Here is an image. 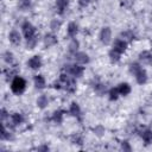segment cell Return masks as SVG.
Here are the masks:
<instances>
[{"instance_id": "obj_11", "label": "cell", "mask_w": 152, "mask_h": 152, "mask_svg": "<svg viewBox=\"0 0 152 152\" xmlns=\"http://www.w3.org/2000/svg\"><path fill=\"white\" fill-rule=\"evenodd\" d=\"M140 137H141L142 141L145 142V145L152 144V129H150V128H142L140 131Z\"/></svg>"}, {"instance_id": "obj_6", "label": "cell", "mask_w": 152, "mask_h": 152, "mask_svg": "<svg viewBox=\"0 0 152 152\" xmlns=\"http://www.w3.org/2000/svg\"><path fill=\"white\" fill-rule=\"evenodd\" d=\"M43 62H42V57L38 56V55H34L32 56L28 61H27V66L32 70H38L40 66H42Z\"/></svg>"}, {"instance_id": "obj_9", "label": "cell", "mask_w": 152, "mask_h": 152, "mask_svg": "<svg viewBox=\"0 0 152 152\" xmlns=\"http://www.w3.org/2000/svg\"><path fill=\"white\" fill-rule=\"evenodd\" d=\"M43 42H44V46H45V48H51V46H53V45H56V44L58 43L57 37L53 34V32L46 33V34L44 36Z\"/></svg>"}, {"instance_id": "obj_29", "label": "cell", "mask_w": 152, "mask_h": 152, "mask_svg": "<svg viewBox=\"0 0 152 152\" xmlns=\"http://www.w3.org/2000/svg\"><path fill=\"white\" fill-rule=\"evenodd\" d=\"M13 59H14V58H13V53H12L11 51H5V52H4V61H5L7 64L11 65V64L13 63Z\"/></svg>"}, {"instance_id": "obj_13", "label": "cell", "mask_w": 152, "mask_h": 152, "mask_svg": "<svg viewBox=\"0 0 152 152\" xmlns=\"http://www.w3.org/2000/svg\"><path fill=\"white\" fill-rule=\"evenodd\" d=\"M8 40H10V43H12L13 45H19L20 42H21V36H20V33H19L17 30H12V31L8 33Z\"/></svg>"}, {"instance_id": "obj_10", "label": "cell", "mask_w": 152, "mask_h": 152, "mask_svg": "<svg viewBox=\"0 0 152 152\" xmlns=\"http://www.w3.org/2000/svg\"><path fill=\"white\" fill-rule=\"evenodd\" d=\"M74 58H75V62L81 64V65H84V64H88L89 63V56L86 53V52H81V51H77L75 55H74Z\"/></svg>"}, {"instance_id": "obj_25", "label": "cell", "mask_w": 152, "mask_h": 152, "mask_svg": "<svg viewBox=\"0 0 152 152\" xmlns=\"http://www.w3.org/2000/svg\"><path fill=\"white\" fill-rule=\"evenodd\" d=\"M62 26V21L58 20V19H52L51 23H50V28L52 32H57Z\"/></svg>"}, {"instance_id": "obj_12", "label": "cell", "mask_w": 152, "mask_h": 152, "mask_svg": "<svg viewBox=\"0 0 152 152\" xmlns=\"http://www.w3.org/2000/svg\"><path fill=\"white\" fill-rule=\"evenodd\" d=\"M69 113H70L72 116H75L76 119L81 120L82 110H81V107L78 106V103H77V102H71V104H70V108H69Z\"/></svg>"}, {"instance_id": "obj_31", "label": "cell", "mask_w": 152, "mask_h": 152, "mask_svg": "<svg viewBox=\"0 0 152 152\" xmlns=\"http://www.w3.org/2000/svg\"><path fill=\"white\" fill-rule=\"evenodd\" d=\"M94 90H95L96 93H99V94H102V93L106 91V87H104L102 83H96V84L94 86Z\"/></svg>"}, {"instance_id": "obj_21", "label": "cell", "mask_w": 152, "mask_h": 152, "mask_svg": "<svg viewBox=\"0 0 152 152\" xmlns=\"http://www.w3.org/2000/svg\"><path fill=\"white\" fill-rule=\"evenodd\" d=\"M69 52L70 53H72V55H75L77 51H78V48H80V43H78V40L76 39V38H72L71 39V42L69 43Z\"/></svg>"}, {"instance_id": "obj_5", "label": "cell", "mask_w": 152, "mask_h": 152, "mask_svg": "<svg viewBox=\"0 0 152 152\" xmlns=\"http://www.w3.org/2000/svg\"><path fill=\"white\" fill-rule=\"evenodd\" d=\"M99 38H100V40H101L102 44L108 45L110 43V40H112V30H110V27H108V26L102 27L101 31H100Z\"/></svg>"}, {"instance_id": "obj_15", "label": "cell", "mask_w": 152, "mask_h": 152, "mask_svg": "<svg viewBox=\"0 0 152 152\" xmlns=\"http://www.w3.org/2000/svg\"><path fill=\"white\" fill-rule=\"evenodd\" d=\"M77 32H78V26H77V24H76L75 21H70V23L68 24V28H66L68 36H69L70 38H74V37L77 34Z\"/></svg>"}, {"instance_id": "obj_19", "label": "cell", "mask_w": 152, "mask_h": 152, "mask_svg": "<svg viewBox=\"0 0 152 152\" xmlns=\"http://www.w3.org/2000/svg\"><path fill=\"white\" fill-rule=\"evenodd\" d=\"M48 104H49V99H48L46 95L43 94V95L38 96V99H37V107H38V108L44 109V108L48 107Z\"/></svg>"}, {"instance_id": "obj_36", "label": "cell", "mask_w": 152, "mask_h": 152, "mask_svg": "<svg viewBox=\"0 0 152 152\" xmlns=\"http://www.w3.org/2000/svg\"><path fill=\"white\" fill-rule=\"evenodd\" d=\"M38 150H43V151H49V147H48V146H40V147H38Z\"/></svg>"}, {"instance_id": "obj_7", "label": "cell", "mask_w": 152, "mask_h": 152, "mask_svg": "<svg viewBox=\"0 0 152 152\" xmlns=\"http://www.w3.org/2000/svg\"><path fill=\"white\" fill-rule=\"evenodd\" d=\"M127 45H128L127 42H125V40L121 39V38H116V39L114 40V43H113V48H112V49L116 50L118 52H120V53L122 55V53L127 50Z\"/></svg>"}, {"instance_id": "obj_26", "label": "cell", "mask_w": 152, "mask_h": 152, "mask_svg": "<svg viewBox=\"0 0 152 152\" xmlns=\"http://www.w3.org/2000/svg\"><path fill=\"white\" fill-rule=\"evenodd\" d=\"M108 95H109V100H110V101H116V100L119 99V96H120V93H119V90H118V87H116V88H112V89L109 90Z\"/></svg>"}, {"instance_id": "obj_22", "label": "cell", "mask_w": 152, "mask_h": 152, "mask_svg": "<svg viewBox=\"0 0 152 152\" xmlns=\"http://www.w3.org/2000/svg\"><path fill=\"white\" fill-rule=\"evenodd\" d=\"M108 57H109V59H110V62H112V63H116V62H119V61H120L121 53H120V52H118V51H116V50H114V49H110V50H109V52H108Z\"/></svg>"}, {"instance_id": "obj_30", "label": "cell", "mask_w": 152, "mask_h": 152, "mask_svg": "<svg viewBox=\"0 0 152 152\" xmlns=\"http://www.w3.org/2000/svg\"><path fill=\"white\" fill-rule=\"evenodd\" d=\"M71 141L74 144H77V145H82L83 144V139H82V137L80 134H74L71 137Z\"/></svg>"}, {"instance_id": "obj_27", "label": "cell", "mask_w": 152, "mask_h": 152, "mask_svg": "<svg viewBox=\"0 0 152 152\" xmlns=\"http://www.w3.org/2000/svg\"><path fill=\"white\" fill-rule=\"evenodd\" d=\"M18 6L21 11H26L31 7V0H19Z\"/></svg>"}, {"instance_id": "obj_17", "label": "cell", "mask_w": 152, "mask_h": 152, "mask_svg": "<svg viewBox=\"0 0 152 152\" xmlns=\"http://www.w3.org/2000/svg\"><path fill=\"white\" fill-rule=\"evenodd\" d=\"M10 121H11L12 126L15 127V126L20 125V124L24 121V118H23V115H21L20 113H13V114L10 115Z\"/></svg>"}, {"instance_id": "obj_1", "label": "cell", "mask_w": 152, "mask_h": 152, "mask_svg": "<svg viewBox=\"0 0 152 152\" xmlns=\"http://www.w3.org/2000/svg\"><path fill=\"white\" fill-rule=\"evenodd\" d=\"M129 72L135 77V81L138 84L142 86L147 82V72L146 70L141 66L140 63L138 62H133L129 64Z\"/></svg>"}, {"instance_id": "obj_35", "label": "cell", "mask_w": 152, "mask_h": 152, "mask_svg": "<svg viewBox=\"0 0 152 152\" xmlns=\"http://www.w3.org/2000/svg\"><path fill=\"white\" fill-rule=\"evenodd\" d=\"M89 1H90V0H77L80 7H87V6L89 5Z\"/></svg>"}, {"instance_id": "obj_34", "label": "cell", "mask_w": 152, "mask_h": 152, "mask_svg": "<svg viewBox=\"0 0 152 152\" xmlns=\"http://www.w3.org/2000/svg\"><path fill=\"white\" fill-rule=\"evenodd\" d=\"M6 119H10V114L6 112L5 108H2L1 109V122H5Z\"/></svg>"}, {"instance_id": "obj_3", "label": "cell", "mask_w": 152, "mask_h": 152, "mask_svg": "<svg viewBox=\"0 0 152 152\" xmlns=\"http://www.w3.org/2000/svg\"><path fill=\"white\" fill-rule=\"evenodd\" d=\"M65 70L69 75L74 76L75 78H78V77H82L83 74H84V66H82L81 64L78 63H75V64H69V65H65Z\"/></svg>"}, {"instance_id": "obj_24", "label": "cell", "mask_w": 152, "mask_h": 152, "mask_svg": "<svg viewBox=\"0 0 152 152\" xmlns=\"http://www.w3.org/2000/svg\"><path fill=\"white\" fill-rule=\"evenodd\" d=\"M37 43H38V36L36 34L34 37H32L30 39H26V49H30V50L34 49Z\"/></svg>"}, {"instance_id": "obj_28", "label": "cell", "mask_w": 152, "mask_h": 152, "mask_svg": "<svg viewBox=\"0 0 152 152\" xmlns=\"http://www.w3.org/2000/svg\"><path fill=\"white\" fill-rule=\"evenodd\" d=\"M11 138H12V137H11V133L7 131L5 124H2V127H1V139H4V140H10Z\"/></svg>"}, {"instance_id": "obj_8", "label": "cell", "mask_w": 152, "mask_h": 152, "mask_svg": "<svg viewBox=\"0 0 152 152\" xmlns=\"http://www.w3.org/2000/svg\"><path fill=\"white\" fill-rule=\"evenodd\" d=\"M139 62L141 64H152V52L148 50H144L138 56Z\"/></svg>"}, {"instance_id": "obj_18", "label": "cell", "mask_w": 152, "mask_h": 152, "mask_svg": "<svg viewBox=\"0 0 152 152\" xmlns=\"http://www.w3.org/2000/svg\"><path fill=\"white\" fill-rule=\"evenodd\" d=\"M68 5H69V0H56V8L59 14H63L65 12Z\"/></svg>"}, {"instance_id": "obj_32", "label": "cell", "mask_w": 152, "mask_h": 152, "mask_svg": "<svg viewBox=\"0 0 152 152\" xmlns=\"http://www.w3.org/2000/svg\"><path fill=\"white\" fill-rule=\"evenodd\" d=\"M94 132H95V134H96L97 137H102L103 133H104V128H103L102 126H96V127L94 128Z\"/></svg>"}, {"instance_id": "obj_4", "label": "cell", "mask_w": 152, "mask_h": 152, "mask_svg": "<svg viewBox=\"0 0 152 152\" xmlns=\"http://www.w3.org/2000/svg\"><path fill=\"white\" fill-rule=\"evenodd\" d=\"M21 32L25 37V39H30L32 37H34L36 33V27L30 23V21H24L21 25Z\"/></svg>"}, {"instance_id": "obj_2", "label": "cell", "mask_w": 152, "mask_h": 152, "mask_svg": "<svg viewBox=\"0 0 152 152\" xmlns=\"http://www.w3.org/2000/svg\"><path fill=\"white\" fill-rule=\"evenodd\" d=\"M26 89V81L21 77V76H14L12 82H11V90L13 94L15 95H20L24 93V90Z\"/></svg>"}, {"instance_id": "obj_16", "label": "cell", "mask_w": 152, "mask_h": 152, "mask_svg": "<svg viewBox=\"0 0 152 152\" xmlns=\"http://www.w3.org/2000/svg\"><path fill=\"white\" fill-rule=\"evenodd\" d=\"M118 90H119V93H120L121 96H127L131 93V86L127 82H121L118 86Z\"/></svg>"}, {"instance_id": "obj_33", "label": "cell", "mask_w": 152, "mask_h": 152, "mask_svg": "<svg viewBox=\"0 0 152 152\" xmlns=\"http://www.w3.org/2000/svg\"><path fill=\"white\" fill-rule=\"evenodd\" d=\"M121 148H122L124 151H127V152H129V151L132 150V147L129 146V142H128L127 140H124V141H121Z\"/></svg>"}, {"instance_id": "obj_14", "label": "cell", "mask_w": 152, "mask_h": 152, "mask_svg": "<svg viewBox=\"0 0 152 152\" xmlns=\"http://www.w3.org/2000/svg\"><path fill=\"white\" fill-rule=\"evenodd\" d=\"M33 83H34V87L37 89H43V88H45V84H46L44 76L40 75V74H38L33 77Z\"/></svg>"}, {"instance_id": "obj_20", "label": "cell", "mask_w": 152, "mask_h": 152, "mask_svg": "<svg viewBox=\"0 0 152 152\" xmlns=\"http://www.w3.org/2000/svg\"><path fill=\"white\" fill-rule=\"evenodd\" d=\"M63 116H64V110L58 109V110H55V112L52 113L51 119H52L56 124H61V122L63 121Z\"/></svg>"}, {"instance_id": "obj_23", "label": "cell", "mask_w": 152, "mask_h": 152, "mask_svg": "<svg viewBox=\"0 0 152 152\" xmlns=\"http://www.w3.org/2000/svg\"><path fill=\"white\" fill-rule=\"evenodd\" d=\"M120 38H121V39H124L125 42L129 43V42H132V40L134 39V34H133V32H132V31H124V32H121Z\"/></svg>"}]
</instances>
